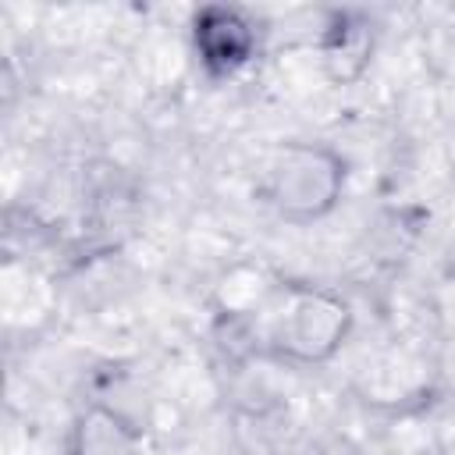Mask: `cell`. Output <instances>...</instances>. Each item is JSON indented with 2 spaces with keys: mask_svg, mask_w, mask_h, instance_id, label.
<instances>
[{
  "mask_svg": "<svg viewBox=\"0 0 455 455\" xmlns=\"http://www.w3.org/2000/svg\"><path fill=\"white\" fill-rule=\"evenodd\" d=\"M263 345L270 355L295 366H320L341 352L355 327L348 299L313 284H277L270 295Z\"/></svg>",
  "mask_w": 455,
  "mask_h": 455,
  "instance_id": "obj_1",
  "label": "cell"
},
{
  "mask_svg": "<svg viewBox=\"0 0 455 455\" xmlns=\"http://www.w3.org/2000/svg\"><path fill=\"white\" fill-rule=\"evenodd\" d=\"M348 181L345 156L327 142H281L263 171V199L288 224H316L338 210Z\"/></svg>",
  "mask_w": 455,
  "mask_h": 455,
  "instance_id": "obj_2",
  "label": "cell"
},
{
  "mask_svg": "<svg viewBox=\"0 0 455 455\" xmlns=\"http://www.w3.org/2000/svg\"><path fill=\"white\" fill-rule=\"evenodd\" d=\"M188 28H192V50L199 64L217 78L242 71L256 57L259 32H256V21L242 7L206 4L192 14Z\"/></svg>",
  "mask_w": 455,
  "mask_h": 455,
  "instance_id": "obj_3",
  "label": "cell"
},
{
  "mask_svg": "<svg viewBox=\"0 0 455 455\" xmlns=\"http://www.w3.org/2000/svg\"><path fill=\"white\" fill-rule=\"evenodd\" d=\"M146 430L107 402L85 405L68 430V455H142Z\"/></svg>",
  "mask_w": 455,
  "mask_h": 455,
  "instance_id": "obj_4",
  "label": "cell"
},
{
  "mask_svg": "<svg viewBox=\"0 0 455 455\" xmlns=\"http://www.w3.org/2000/svg\"><path fill=\"white\" fill-rule=\"evenodd\" d=\"M320 68L334 85H352L373 60V28L352 11H334L320 43Z\"/></svg>",
  "mask_w": 455,
  "mask_h": 455,
  "instance_id": "obj_5",
  "label": "cell"
}]
</instances>
